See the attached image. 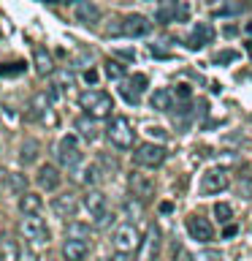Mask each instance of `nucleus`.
I'll return each instance as SVG.
<instances>
[{"label":"nucleus","instance_id":"1","mask_svg":"<svg viewBox=\"0 0 252 261\" xmlns=\"http://www.w3.org/2000/svg\"><path fill=\"white\" fill-rule=\"evenodd\" d=\"M79 106L84 109V114L101 120V117H109L111 114L114 101L106 90H84V93H79Z\"/></svg>","mask_w":252,"mask_h":261},{"label":"nucleus","instance_id":"2","mask_svg":"<svg viewBox=\"0 0 252 261\" xmlns=\"http://www.w3.org/2000/svg\"><path fill=\"white\" fill-rule=\"evenodd\" d=\"M54 155H57V163L65 169H76L81 161H84V152H81V144H79V136L76 134H65L54 147Z\"/></svg>","mask_w":252,"mask_h":261},{"label":"nucleus","instance_id":"3","mask_svg":"<svg viewBox=\"0 0 252 261\" xmlns=\"http://www.w3.org/2000/svg\"><path fill=\"white\" fill-rule=\"evenodd\" d=\"M106 139L117 147V150H130L136 144V130L125 117H111L106 125Z\"/></svg>","mask_w":252,"mask_h":261},{"label":"nucleus","instance_id":"4","mask_svg":"<svg viewBox=\"0 0 252 261\" xmlns=\"http://www.w3.org/2000/svg\"><path fill=\"white\" fill-rule=\"evenodd\" d=\"M111 245L117 253H133L141 248V234H138V228L133 223H119L111 231Z\"/></svg>","mask_w":252,"mask_h":261},{"label":"nucleus","instance_id":"5","mask_svg":"<svg viewBox=\"0 0 252 261\" xmlns=\"http://www.w3.org/2000/svg\"><path fill=\"white\" fill-rule=\"evenodd\" d=\"M166 155H168V152H166V147H163V144L144 142V144H138V147H136L133 161H136V166H138V169H158V166H163Z\"/></svg>","mask_w":252,"mask_h":261},{"label":"nucleus","instance_id":"6","mask_svg":"<svg viewBox=\"0 0 252 261\" xmlns=\"http://www.w3.org/2000/svg\"><path fill=\"white\" fill-rule=\"evenodd\" d=\"M160 248H163V234H160L158 223H149L146 237L141 240V248H138V261H158Z\"/></svg>","mask_w":252,"mask_h":261},{"label":"nucleus","instance_id":"7","mask_svg":"<svg viewBox=\"0 0 252 261\" xmlns=\"http://www.w3.org/2000/svg\"><path fill=\"white\" fill-rule=\"evenodd\" d=\"M19 231H22V237L27 242H33V245H44V242H49V228H46V223H44V218L41 215H27V218H22V223H19Z\"/></svg>","mask_w":252,"mask_h":261},{"label":"nucleus","instance_id":"8","mask_svg":"<svg viewBox=\"0 0 252 261\" xmlns=\"http://www.w3.org/2000/svg\"><path fill=\"white\" fill-rule=\"evenodd\" d=\"M128 191H130V196H133L136 201L144 204L154 193V182H152L149 174H144L141 169H136V171H130V174H128Z\"/></svg>","mask_w":252,"mask_h":261},{"label":"nucleus","instance_id":"9","mask_svg":"<svg viewBox=\"0 0 252 261\" xmlns=\"http://www.w3.org/2000/svg\"><path fill=\"white\" fill-rule=\"evenodd\" d=\"M228 182H231V174L223 169V166H214V169H209L206 174L201 177V193H206V196H214V193H223Z\"/></svg>","mask_w":252,"mask_h":261},{"label":"nucleus","instance_id":"10","mask_svg":"<svg viewBox=\"0 0 252 261\" xmlns=\"http://www.w3.org/2000/svg\"><path fill=\"white\" fill-rule=\"evenodd\" d=\"M73 19L84 28H95L101 22V8L95 0H73Z\"/></svg>","mask_w":252,"mask_h":261},{"label":"nucleus","instance_id":"11","mask_svg":"<svg viewBox=\"0 0 252 261\" xmlns=\"http://www.w3.org/2000/svg\"><path fill=\"white\" fill-rule=\"evenodd\" d=\"M149 30H152V24L144 14H128L119 24V33L125 38H144V36H149Z\"/></svg>","mask_w":252,"mask_h":261},{"label":"nucleus","instance_id":"12","mask_svg":"<svg viewBox=\"0 0 252 261\" xmlns=\"http://www.w3.org/2000/svg\"><path fill=\"white\" fill-rule=\"evenodd\" d=\"M146 85H149V79H146L144 73H133L130 79L119 82V95L125 98L128 103H138L141 95H144V90H146Z\"/></svg>","mask_w":252,"mask_h":261},{"label":"nucleus","instance_id":"13","mask_svg":"<svg viewBox=\"0 0 252 261\" xmlns=\"http://www.w3.org/2000/svg\"><path fill=\"white\" fill-rule=\"evenodd\" d=\"M187 234H190L195 242H201V245L214 242V237H217V234H214V226H211L206 218H201V215L187 218Z\"/></svg>","mask_w":252,"mask_h":261},{"label":"nucleus","instance_id":"14","mask_svg":"<svg viewBox=\"0 0 252 261\" xmlns=\"http://www.w3.org/2000/svg\"><path fill=\"white\" fill-rule=\"evenodd\" d=\"M36 182L44 188V191H57L62 182V177H60V171H57L54 163H41L38 171H36Z\"/></svg>","mask_w":252,"mask_h":261},{"label":"nucleus","instance_id":"15","mask_svg":"<svg viewBox=\"0 0 252 261\" xmlns=\"http://www.w3.org/2000/svg\"><path fill=\"white\" fill-rule=\"evenodd\" d=\"M76 210H79V201H76V196L73 193H60V196H54L52 199V212L57 218H62V220H68L76 215Z\"/></svg>","mask_w":252,"mask_h":261},{"label":"nucleus","instance_id":"16","mask_svg":"<svg viewBox=\"0 0 252 261\" xmlns=\"http://www.w3.org/2000/svg\"><path fill=\"white\" fill-rule=\"evenodd\" d=\"M33 68H36L38 76H49V73H54V55L49 52L46 46H36V49H33Z\"/></svg>","mask_w":252,"mask_h":261},{"label":"nucleus","instance_id":"17","mask_svg":"<svg viewBox=\"0 0 252 261\" xmlns=\"http://www.w3.org/2000/svg\"><path fill=\"white\" fill-rule=\"evenodd\" d=\"M84 207H87V212L95 220H101L103 215H109V201H106V196L101 191H87L84 193Z\"/></svg>","mask_w":252,"mask_h":261},{"label":"nucleus","instance_id":"18","mask_svg":"<svg viewBox=\"0 0 252 261\" xmlns=\"http://www.w3.org/2000/svg\"><path fill=\"white\" fill-rule=\"evenodd\" d=\"M87 256H89L87 240H73V237H68L62 242V258L65 261H84Z\"/></svg>","mask_w":252,"mask_h":261},{"label":"nucleus","instance_id":"19","mask_svg":"<svg viewBox=\"0 0 252 261\" xmlns=\"http://www.w3.org/2000/svg\"><path fill=\"white\" fill-rule=\"evenodd\" d=\"M214 41V28H211L209 22H198L193 28V33L187 36V46L190 49H201L203 44H211Z\"/></svg>","mask_w":252,"mask_h":261},{"label":"nucleus","instance_id":"20","mask_svg":"<svg viewBox=\"0 0 252 261\" xmlns=\"http://www.w3.org/2000/svg\"><path fill=\"white\" fill-rule=\"evenodd\" d=\"M149 103H152V109H158V112H174V109H176L174 90H171V87L154 90V93L149 95Z\"/></svg>","mask_w":252,"mask_h":261},{"label":"nucleus","instance_id":"21","mask_svg":"<svg viewBox=\"0 0 252 261\" xmlns=\"http://www.w3.org/2000/svg\"><path fill=\"white\" fill-rule=\"evenodd\" d=\"M22 250L11 234H0V261H19Z\"/></svg>","mask_w":252,"mask_h":261},{"label":"nucleus","instance_id":"22","mask_svg":"<svg viewBox=\"0 0 252 261\" xmlns=\"http://www.w3.org/2000/svg\"><path fill=\"white\" fill-rule=\"evenodd\" d=\"M41 207H44L41 196H36V193H27V191H24V193L19 196V212H22L24 218H27V215H38Z\"/></svg>","mask_w":252,"mask_h":261},{"label":"nucleus","instance_id":"23","mask_svg":"<svg viewBox=\"0 0 252 261\" xmlns=\"http://www.w3.org/2000/svg\"><path fill=\"white\" fill-rule=\"evenodd\" d=\"M73 125H76L79 136H84V139H98V120L89 117V114H79Z\"/></svg>","mask_w":252,"mask_h":261},{"label":"nucleus","instance_id":"24","mask_svg":"<svg viewBox=\"0 0 252 261\" xmlns=\"http://www.w3.org/2000/svg\"><path fill=\"white\" fill-rule=\"evenodd\" d=\"M38 155V142L36 139H24L22 142V150H19V161L22 163H33Z\"/></svg>","mask_w":252,"mask_h":261},{"label":"nucleus","instance_id":"25","mask_svg":"<svg viewBox=\"0 0 252 261\" xmlns=\"http://www.w3.org/2000/svg\"><path fill=\"white\" fill-rule=\"evenodd\" d=\"M231 218H233V210H231V204L228 201H217L214 204V220L217 223H231Z\"/></svg>","mask_w":252,"mask_h":261},{"label":"nucleus","instance_id":"26","mask_svg":"<svg viewBox=\"0 0 252 261\" xmlns=\"http://www.w3.org/2000/svg\"><path fill=\"white\" fill-rule=\"evenodd\" d=\"M76 179H81L84 185H95L98 179H101V166H98V163H89V166H84V171H81V177H76Z\"/></svg>","mask_w":252,"mask_h":261},{"label":"nucleus","instance_id":"27","mask_svg":"<svg viewBox=\"0 0 252 261\" xmlns=\"http://www.w3.org/2000/svg\"><path fill=\"white\" fill-rule=\"evenodd\" d=\"M190 11H193L190 0H176L174 3V22H187L190 19Z\"/></svg>","mask_w":252,"mask_h":261},{"label":"nucleus","instance_id":"28","mask_svg":"<svg viewBox=\"0 0 252 261\" xmlns=\"http://www.w3.org/2000/svg\"><path fill=\"white\" fill-rule=\"evenodd\" d=\"M122 215H128V218H130V223H133V220H138V218L144 215V204H141V201H136V199H133V201H128L125 207H122Z\"/></svg>","mask_w":252,"mask_h":261},{"label":"nucleus","instance_id":"29","mask_svg":"<svg viewBox=\"0 0 252 261\" xmlns=\"http://www.w3.org/2000/svg\"><path fill=\"white\" fill-rule=\"evenodd\" d=\"M24 73V63H0V76H22Z\"/></svg>","mask_w":252,"mask_h":261},{"label":"nucleus","instance_id":"30","mask_svg":"<svg viewBox=\"0 0 252 261\" xmlns=\"http://www.w3.org/2000/svg\"><path fill=\"white\" fill-rule=\"evenodd\" d=\"M190 261H225V258H223V253H219V250L203 248V250H198V253H193Z\"/></svg>","mask_w":252,"mask_h":261},{"label":"nucleus","instance_id":"31","mask_svg":"<svg viewBox=\"0 0 252 261\" xmlns=\"http://www.w3.org/2000/svg\"><path fill=\"white\" fill-rule=\"evenodd\" d=\"M87 234H89V226H84V223H71L68 226V237H73V240H87Z\"/></svg>","mask_w":252,"mask_h":261},{"label":"nucleus","instance_id":"32","mask_svg":"<svg viewBox=\"0 0 252 261\" xmlns=\"http://www.w3.org/2000/svg\"><path fill=\"white\" fill-rule=\"evenodd\" d=\"M171 90H174L176 101H190V98H193V90L187 87V85H176V87H171Z\"/></svg>","mask_w":252,"mask_h":261},{"label":"nucleus","instance_id":"33","mask_svg":"<svg viewBox=\"0 0 252 261\" xmlns=\"http://www.w3.org/2000/svg\"><path fill=\"white\" fill-rule=\"evenodd\" d=\"M106 73H109L111 79H119L122 73H125V65H119V63H114V60H109V63H106Z\"/></svg>","mask_w":252,"mask_h":261},{"label":"nucleus","instance_id":"34","mask_svg":"<svg viewBox=\"0 0 252 261\" xmlns=\"http://www.w3.org/2000/svg\"><path fill=\"white\" fill-rule=\"evenodd\" d=\"M236 60V52H233V49H225V52H219L217 57H214V63L217 65H223V63H233Z\"/></svg>","mask_w":252,"mask_h":261},{"label":"nucleus","instance_id":"35","mask_svg":"<svg viewBox=\"0 0 252 261\" xmlns=\"http://www.w3.org/2000/svg\"><path fill=\"white\" fill-rule=\"evenodd\" d=\"M8 188H11V191H19V193H24V179H22V177L8 174Z\"/></svg>","mask_w":252,"mask_h":261},{"label":"nucleus","instance_id":"36","mask_svg":"<svg viewBox=\"0 0 252 261\" xmlns=\"http://www.w3.org/2000/svg\"><path fill=\"white\" fill-rule=\"evenodd\" d=\"M236 231H239V226H236V223H231V226H225L223 237H225V240H231V237H236Z\"/></svg>","mask_w":252,"mask_h":261},{"label":"nucleus","instance_id":"37","mask_svg":"<svg viewBox=\"0 0 252 261\" xmlns=\"http://www.w3.org/2000/svg\"><path fill=\"white\" fill-rule=\"evenodd\" d=\"M111 261H133V258H130V253H114Z\"/></svg>","mask_w":252,"mask_h":261},{"label":"nucleus","instance_id":"38","mask_svg":"<svg viewBox=\"0 0 252 261\" xmlns=\"http://www.w3.org/2000/svg\"><path fill=\"white\" fill-rule=\"evenodd\" d=\"M19 261H38V256H36V253H22Z\"/></svg>","mask_w":252,"mask_h":261},{"label":"nucleus","instance_id":"39","mask_svg":"<svg viewBox=\"0 0 252 261\" xmlns=\"http://www.w3.org/2000/svg\"><path fill=\"white\" fill-rule=\"evenodd\" d=\"M84 79L89 82V85H92V82L98 79V73H95V71H84Z\"/></svg>","mask_w":252,"mask_h":261},{"label":"nucleus","instance_id":"40","mask_svg":"<svg viewBox=\"0 0 252 261\" xmlns=\"http://www.w3.org/2000/svg\"><path fill=\"white\" fill-rule=\"evenodd\" d=\"M171 210H174V204H168V201L160 204V212H163V215H166V212H171Z\"/></svg>","mask_w":252,"mask_h":261},{"label":"nucleus","instance_id":"41","mask_svg":"<svg viewBox=\"0 0 252 261\" xmlns=\"http://www.w3.org/2000/svg\"><path fill=\"white\" fill-rule=\"evenodd\" d=\"M247 55L252 57V41H249V44H247Z\"/></svg>","mask_w":252,"mask_h":261},{"label":"nucleus","instance_id":"42","mask_svg":"<svg viewBox=\"0 0 252 261\" xmlns=\"http://www.w3.org/2000/svg\"><path fill=\"white\" fill-rule=\"evenodd\" d=\"M101 261H111V258H101Z\"/></svg>","mask_w":252,"mask_h":261}]
</instances>
